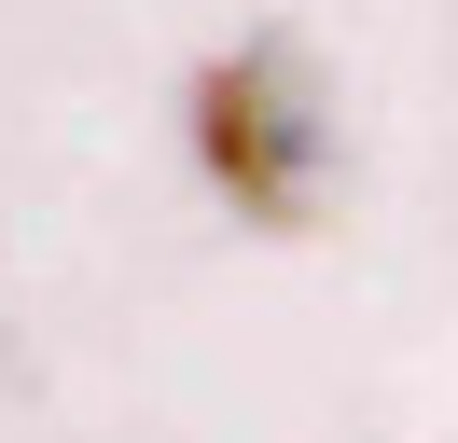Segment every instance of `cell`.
Returning a JSON list of instances; mask_svg holds the SVG:
<instances>
[{"label":"cell","instance_id":"6da1fadb","mask_svg":"<svg viewBox=\"0 0 458 443\" xmlns=\"http://www.w3.org/2000/svg\"><path fill=\"white\" fill-rule=\"evenodd\" d=\"M195 153H208V180L250 222H306L319 208V97H306V70H292L278 42L223 55V70L195 83Z\"/></svg>","mask_w":458,"mask_h":443}]
</instances>
